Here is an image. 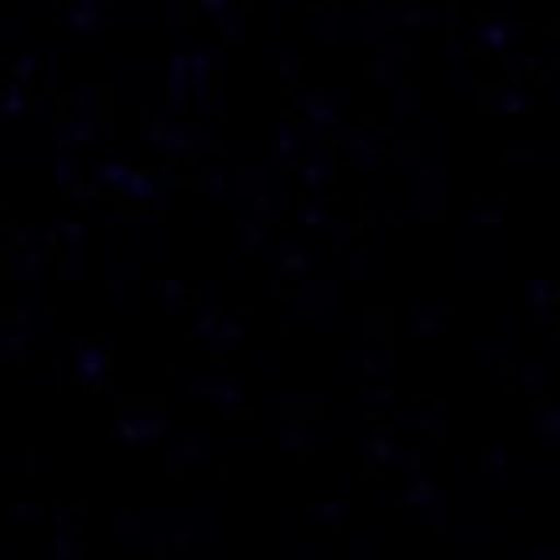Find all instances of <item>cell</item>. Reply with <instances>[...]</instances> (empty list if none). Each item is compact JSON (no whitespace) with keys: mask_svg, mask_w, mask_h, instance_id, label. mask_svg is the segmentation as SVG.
<instances>
[]
</instances>
